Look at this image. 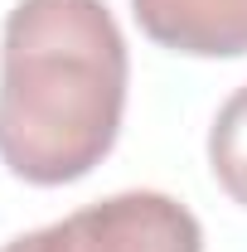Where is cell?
Here are the masks:
<instances>
[{"mask_svg": "<svg viewBox=\"0 0 247 252\" xmlns=\"http://www.w3.org/2000/svg\"><path fill=\"white\" fill-rule=\"evenodd\" d=\"M0 252H204V228L180 199L126 189L49 228L20 233Z\"/></svg>", "mask_w": 247, "mask_h": 252, "instance_id": "2", "label": "cell"}, {"mask_svg": "<svg viewBox=\"0 0 247 252\" xmlns=\"http://www.w3.org/2000/svg\"><path fill=\"white\" fill-rule=\"evenodd\" d=\"M146 39L189 59H243L247 0H131Z\"/></svg>", "mask_w": 247, "mask_h": 252, "instance_id": "3", "label": "cell"}, {"mask_svg": "<svg viewBox=\"0 0 247 252\" xmlns=\"http://www.w3.org/2000/svg\"><path fill=\"white\" fill-rule=\"evenodd\" d=\"M126 39L102 0H20L0 34V160L30 185L83 180L117 146Z\"/></svg>", "mask_w": 247, "mask_h": 252, "instance_id": "1", "label": "cell"}, {"mask_svg": "<svg viewBox=\"0 0 247 252\" xmlns=\"http://www.w3.org/2000/svg\"><path fill=\"white\" fill-rule=\"evenodd\" d=\"M209 170L218 189L247 209V83L218 107L214 131H209Z\"/></svg>", "mask_w": 247, "mask_h": 252, "instance_id": "4", "label": "cell"}]
</instances>
